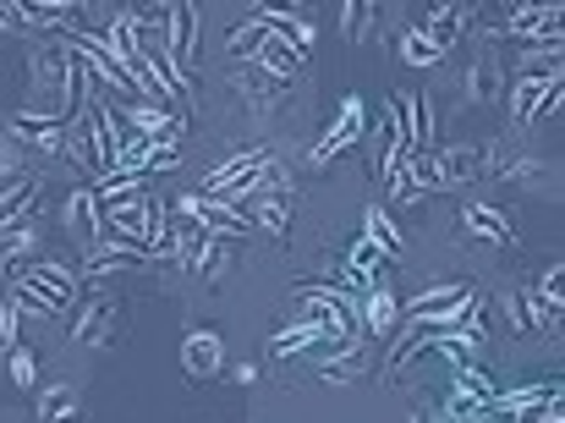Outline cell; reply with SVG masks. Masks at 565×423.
<instances>
[{"instance_id":"e0dca14e","label":"cell","mask_w":565,"mask_h":423,"mask_svg":"<svg viewBox=\"0 0 565 423\" xmlns=\"http://www.w3.org/2000/svg\"><path fill=\"white\" fill-rule=\"evenodd\" d=\"M461 225H467L472 236L494 242V247H516V231H511V220L494 210V204H461Z\"/></svg>"},{"instance_id":"d6986e66","label":"cell","mask_w":565,"mask_h":423,"mask_svg":"<svg viewBox=\"0 0 565 423\" xmlns=\"http://www.w3.org/2000/svg\"><path fill=\"white\" fill-rule=\"evenodd\" d=\"M335 341H347V336H335V330H313V325H286L269 347H275V358H291V352H308V347H335Z\"/></svg>"},{"instance_id":"5b68a950","label":"cell","mask_w":565,"mask_h":423,"mask_svg":"<svg viewBox=\"0 0 565 423\" xmlns=\"http://www.w3.org/2000/svg\"><path fill=\"white\" fill-rule=\"evenodd\" d=\"M363 133H369V105L352 94V99H341V116H335V127H330V133L313 144V166H330V160H335V155H347V149H352Z\"/></svg>"},{"instance_id":"484cf974","label":"cell","mask_w":565,"mask_h":423,"mask_svg":"<svg viewBox=\"0 0 565 423\" xmlns=\"http://www.w3.org/2000/svg\"><path fill=\"white\" fill-rule=\"evenodd\" d=\"M456 391L461 396H472V402H483V408H494V374L489 369H478V363H456Z\"/></svg>"},{"instance_id":"ffe728a7","label":"cell","mask_w":565,"mask_h":423,"mask_svg":"<svg viewBox=\"0 0 565 423\" xmlns=\"http://www.w3.org/2000/svg\"><path fill=\"white\" fill-rule=\"evenodd\" d=\"M472 22V6H439V11H428V22H423V33L439 44V50H450L456 39H461V28Z\"/></svg>"},{"instance_id":"7402d4cb","label":"cell","mask_w":565,"mask_h":423,"mask_svg":"<svg viewBox=\"0 0 565 423\" xmlns=\"http://www.w3.org/2000/svg\"><path fill=\"white\" fill-rule=\"evenodd\" d=\"M264 39H269V28H264L258 17H242V22L231 28V39H225V50H231V61L242 66V61H258V50H264Z\"/></svg>"},{"instance_id":"603a6c76","label":"cell","mask_w":565,"mask_h":423,"mask_svg":"<svg viewBox=\"0 0 565 423\" xmlns=\"http://www.w3.org/2000/svg\"><path fill=\"white\" fill-rule=\"evenodd\" d=\"M395 50H401V61H406V66H417V72H423V66H439V61H445V50H439V44H434V39L423 33V28H401Z\"/></svg>"},{"instance_id":"cb8c5ba5","label":"cell","mask_w":565,"mask_h":423,"mask_svg":"<svg viewBox=\"0 0 565 423\" xmlns=\"http://www.w3.org/2000/svg\"><path fill=\"white\" fill-rule=\"evenodd\" d=\"M511 325H516V336H555L544 319V303L533 292H511Z\"/></svg>"},{"instance_id":"4fadbf2b","label":"cell","mask_w":565,"mask_h":423,"mask_svg":"<svg viewBox=\"0 0 565 423\" xmlns=\"http://www.w3.org/2000/svg\"><path fill=\"white\" fill-rule=\"evenodd\" d=\"M236 214H247L258 231H269V236H286L291 231V199L286 193H258V199H242V204H231Z\"/></svg>"},{"instance_id":"8fae6325","label":"cell","mask_w":565,"mask_h":423,"mask_svg":"<svg viewBox=\"0 0 565 423\" xmlns=\"http://www.w3.org/2000/svg\"><path fill=\"white\" fill-rule=\"evenodd\" d=\"M253 17H258V22H264V28L297 55V61L313 55V22H302V17H291V11H280V6H264V11H253Z\"/></svg>"},{"instance_id":"8992f818","label":"cell","mask_w":565,"mask_h":423,"mask_svg":"<svg viewBox=\"0 0 565 423\" xmlns=\"http://www.w3.org/2000/svg\"><path fill=\"white\" fill-rule=\"evenodd\" d=\"M61 220H66L72 242L83 247V258H88L94 247H105V225H99V199H94V188H72L66 204H61Z\"/></svg>"},{"instance_id":"836d02e7","label":"cell","mask_w":565,"mask_h":423,"mask_svg":"<svg viewBox=\"0 0 565 423\" xmlns=\"http://www.w3.org/2000/svg\"><path fill=\"white\" fill-rule=\"evenodd\" d=\"M61 155H72L77 166H94V171H99V155H94V138H88V127H83V121L66 133V149H61Z\"/></svg>"},{"instance_id":"74e56055","label":"cell","mask_w":565,"mask_h":423,"mask_svg":"<svg viewBox=\"0 0 565 423\" xmlns=\"http://www.w3.org/2000/svg\"><path fill=\"white\" fill-rule=\"evenodd\" d=\"M522 77H539V83L561 77V50H555V55H527V61H522Z\"/></svg>"},{"instance_id":"f35d334b","label":"cell","mask_w":565,"mask_h":423,"mask_svg":"<svg viewBox=\"0 0 565 423\" xmlns=\"http://www.w3.org/2000/svg\"><path fill=\"white\" fill-rule=\"evenodd\" d=\"M177 166H182V144H154L143 160V171H177Z\"/></svg>"},{"instance_id":"1f68e13d","label":"cell","mask_w":565,"mask_h":423,"mask_svg":"<svg viewBox=\"0 0 565 423\" xmlns=\"http://www.w3.org/2000/svg\"><path fill=\"white\" fill-rule=\"evenodd\" d=\"M258 66H264V72H275V77H286V83H291V77H297V66H302V61H297V55H291V50H286V44H280V39H275V33H269V39H264V50H258Z\"/></svg>"},{"instance_id":"4dcf8cb0","label":"cell","mask_w":565,"mask_h":423,"mask_svg":"<svg viewBox=\"0 0 565 423\" xmlns=\"http://www.w3.org/2000/svg\"><path fill=\"white\" fill-rule=\"evenodd\" d=\"M363 369H369V352H363V347L352 341V347H347L341 358H330V363L319 369V380H330V385H341V380H358Z\"/></svg>"},{"instance_id":"ee69618b","label":"cell","mask_w":565,"mask_h":423,"mask_svg":"<svg viewBox=\"0 0 565 423\" xmlns=\"http://www.w3.org/2000/svg\"><path fill=\"white\" fill-rule=\"evenodd\" d=\"M412 423H439V419H434L428 408H417V413H412Z\"/></svg>"},{"instance_id":"6da1fadb","label":"cell","mask_w":565,"mask_h":423,"mask_svg":"<svg viewBox=\"0 0 565 423\" xmlns=\"http://www.w3.org/2000/svg\"><path fill=\"white\" fill-rule=\"evenodd\" d=\"M160 214H166V199L154 193H116V199H99V225H105V242L116 247H149L154 231H160Z\"/></svg>"},{"instance_id":"3957f363","label":"cell","mask_w":565,"mask_h":423,"mask_svg":"<svg viewBox=\"0 0 565 423\" xmlns=\"http://www.w3.org/2000/svg\"><path fill=\"white\" fill-rule=\"evenodd\" d=\"M116 325H121V297L116 292H88V303L72 319V341L77 347H110Z\"/></svg>"},{"instance_id":"d6a6232c","label":"cell","mask_w":565,"mask_h":423,"mask_svg":"<svg viewBox=\"0 0 565 423\" xmlns=\"http://www.w3.org/2000/svg\"><path fill=\"white\" fill-rule=\"evenodd\" d=\"M188 269H198L203 281H214L220 269H225V242L220 236H203L198 247H192V258H188Z\"/></svg>"},{"instance_id":"ba28073f","label":"cell","mask_w":565,"mask_h":423,"mask_svg":"<svg viewBox=\"0 0 565 423\" xmlns=\"http://www.w3.org/2000/svg\"><path fill=\"white\" fill-rule=\"evenodd\" d=\"M143 28H149V17H143V11H116L110 33H99V39L110 44V55H116L127 72H132V66L143 61V50H149V44H143Z\"/></svg>"},{"instance_id":"b9f144b4","label":"cell","mask_w":565,"mask_h":423,"mask_svg":"<svg viewBox=\"0 0 565 423\" xmlns=\"http://www.w3.org/2000/svg\"><path fill=\"white\" fill-rule=\"evenodd\" d=\"M417 199H423V193H417V182H412L406 166H401V171L390 177V204H417Z\"/></svg>"},{"instance_id":"ac0fdd59","label":"cell","mask_w":565,"mask_h":423,"mask_svg":"<svg viewBox=\"0 0 565 423\" xmlns=\"http://www.w3.org/2000/svg\"><path fill=\"white\" fill-rule=\"evenodd\" d=\"M483 177V149L461 144V149H439V182L445 188H461V182H478Z\"/></svg>"},{"instance_id":"5bb4252c","label":"cell","mask_w":565,"mask_h":423,"mask_svg":"<svg viewBox=\"0 0 565 423\" xmlns=\"http://www.w3.org/2000/svg\"><path fill=\"white\" fill-rule=\"evenodd\" d=\"M39 423H88V408H83L77 385H66V380L44 385L39 391Z\"/></svg>"},{"instance_id":"8d00e7d4","label":"cell","mask_w":565,"mask_h":423,"mask_svg":"<svg viewBox=\"0 0 565 423\" xmlns=\"http://www.w3.org/2000/svg\"><path fill=\"white\" fill-rule=\"evenodd\" d=\"M17 319H22V308L11 297H0V352H17Z\"/></svg>"},{"instance_id":"e575fe53","label":"cell","mask_w":565,"mask_h":423,"mask_svg":"<svg viewBox=\"0 0 565 423\" xmlns=\"http://www.w3.org/2000/svg\"><path fill=\"white\" fill-rule=\"evenodd\" d=\"M11 385H22V391H33V385H39V358H33L28 347H17V352H11Z\"/></svg>"},{"instance_id":"9a60e30c","label":"cell","mask_w":565,"mask_h":423,"mask_svg":"<svg viewBox=\"0 0 565 423\" xmlns=\"http://www.w3.org/2000/svg\"><path fill=\"white\" fill-rule=\"evenodd\" d=\"M6 127H11V138H22V144H33V149H44V155H61V149H66V127H55L50 116L22 110V116H11Z\"/></svg>"},{"instance_id":"277c9868","label":"cell","mask_w":565,"mask_h":423,"mask_svg":"<svg viewBox=\"0 0 565 423\" xmlns=\"http://www.w3.org/2000/svg\"><path fill=\"white\" fill-rule=\"evenodd\" d=\"M177 210L198 220L209 236H220V242H236V236H253L258 225L247 220V214H236L231 204H220V199H203V193H188V199H177Z\"/></svg>"},{"instance_id":"83f0119b","label":"cell","mask_w":565,"mask_h":423,"mask_svg":"<svg viewBox=\"0 0 565 423\" xmlns=\"http://www.w3.org/2000/svg\"><path fill=\"white\" fill-rule=\"evenodd\" d=\"M33 225H39V214H22V220L0 225V264H11V258H22L33 247Z\"/></svg>"},{"instance_id":"7c38bea8","label":"cell","mask_w":565,"mask_h":423,"mask_svg":"<svg viewBox=\"0 0 565 423\" xmlns=\"http://www.w3.org/2000/svg\"><path fill=\"white\" fill-rule=\"evenodd\" d=\"M22 286H33V292H39V297L61 314V308L77 297V269H61V264H33V269L22 275Z\"/></svg>"},{"instance_id":"9c48e42d","label":"cell","mask_w":565,"mask_h":423,"mask_svg":"<svg viewBox=\"0 0 565 423\" xmlns=\"http://www.w3.org/2000/svg\"><path fill=\"white\" fill-rule=\"evenodd\" d=\"M138 264H154V258H149V247H116V242H105V247H94V253L83 258L77 281L99 286L105 275H121V269H138Z\"/></svg>"},{"instance_id":"30bf717a","label":"cell","mask_w":565,"mask_h":423,"mask_svg":"<svg viewBox=\"0 0 565 423\" xmlns=\"http://www.w3.org/2000/svg\"><path fill=\"white\" fill-rule=\"evenodd\" d=\"M182 369H188L192 380H214V374L225 369V341H220L214 330H188V341H182Z\"/></svg>"},{"instance_id":"d590c367","label":"cell","mask_w":565,"mask_h":423,"mask_svg":"<svg viewBox=\"0 0 565 423\" xmlns=\"http://www.w3.org/2000/svg\"><path fill=\"white\" fill-rule=\"evenodd\" d=\"M347 264H352L358 275H369V281H374V275H379V264H390V258H384V253H379L374 242L363 236V242H352V258H347Z\"/></svg>"},{"instance_id":"7bdbcfd3","label":"cell","mask_w":565,"mask_h":423,"mask_svg":"<svg viewBox=\"0 0 565 423\" xmlns=\"http://www.w3.org/2000/svg\"><path fill=\"white\" fill-rule=\"evenodd\" d=\"M467 94H472V99H489V94H494V72H489V66H472V77H467Z\"/></svg>"},{"instance_id":"7a4b0ae2","label":"cell","mask_w":565,"mask_h":423,"mask_svg":"<svg viewBox=\"0 0 565 423\" xmlns=\"http://www.w3.org/2000/svg\"><path fill=\"white\" fill-rule=\"evenodd\" d=\"M275 166V149H242V155H231V160H220L209 177H203V199H220V204H242V199H253L258 193V182H264V171Z\"/></svg>"},{"instance_id":"ab89813d","label":"cell","mask_w":565,"mask_h":423,"mask_svg":"<svg viewBox=\"0 0 565 423\" xmlns=\"http://www.w3.org/2000/svg\"><path fill=\"white\" fill-rule=\"evenodd\" d=\"M374 17V6H363V0H347L341 6V22H347V39H363V22Z\"/></svg>"},{"instance_id":"52a82bcc","label":"cell","mask_w":565,"mask_h":423,"mask_svg":"<svg viewBox=\"0 0 565 423\" xmlns=\"http://www.w3.org/2000/svg\"><path fill=\"white\" fill-rule=\"evenodd\" d=\"M231 83H236V94H242V99H247V105H253L258 116H264L269 105H280V99H286V88H291L286 77H275V72H264L258 61H242V66L231 72Z\"/></svg>"},{"instance_id":"f1b7e54d","label":"cell","mask_w":565,"mask_h":423,"mask_svg":"<svg viewBox=\"0 0 565 423\" xmlns=\"http://www.w3.org/2000/svg\"><path fill=\"white\" fill-rule=\"evenodd\" d=\"M539 303H544V319H550V330H561V308H565V269H544V281H539V292H533Z\"/></svg>"},{"instance_id":"f546056e","label":"cell","mask_w":565,"mask_h":423,"mask_svg":"<svg viewBox=\"0 0 565 423\" xmlns=\"http://www.w3.org/2000/svg\"><path fill=\"white\" fill-rule=\"evenodd\" d=\"M406 177L417 182V193L445 188V182H439V155H434V149H412V155H406Z\"/></svg>"},{"instance_id":"d4e9b609","label":"cell","mask_w":565,"mask_h":423,"mask_svg":"<svg viewBox=\"0 0 565 423\" xmlns=\"http://www.w3.org/2000/svg\"><path fill=\"white\" fill-rule=\"evenodd\" d=\"M363 303V336H390V325H395V292H369V297H358Z\"/></svg>"},{"instance_id":"44dd1931","label":"cell","mask_w":565,"mask_h":423,"mask_svg":"<svg viewBox=\"0 0 565 423\" xmlns=\"http://www.w3.org/2000/svg\"><path fill=\"white\" fill-rule=\"evenodd\" d=\"M483 171L489 177H505V182H533L539 177V160L533 155H516V149H483Z\"/></svg>"},{"instance_id":"2e32d148","label":"cell","mask_w":565,"mask_h":423,"mask_svg":"<svg viewBox=\"0 0 565 423\" xmlns=\"http://www.w3.org/2000/svg\"><path fill=\"white\" fill-rule=\"evenodd\" d=\"M192 44H198V11L182 0V6H171V28H166V44H160V50L188 72L192 66Z\"/></svg>"},{"instance_id":"60d3db41","label":"cell","mask_w":565,"mask_h":423,"mask_svg":"<svg viewBox=\"0 0 565 423\" xmlns=\"http://www.w3.org/2000/svg\"><path fill=\"white\" fill-rule=\"evenodd\" d=\"M33 182H39V177H33V171H22V166L0 171V204H6V199H17V193H22V188H33Z\"/></svg>"},{"instance_id":"4316f807","label":"cell","mask_w":565,"mask_h":423,"mask_svg":"<svg viewBox=\"0 0 565 423\" xmlns=\"http://www.w3.org/2000/svg\"><path fill=\"white\" fill-rule=\"evenodd\" d=\"M363 236L374 242L384 258H401V247H406V242H401V231H395V220H390L384 210H369V220H363Z\"/></svg>"}]
</instances>
